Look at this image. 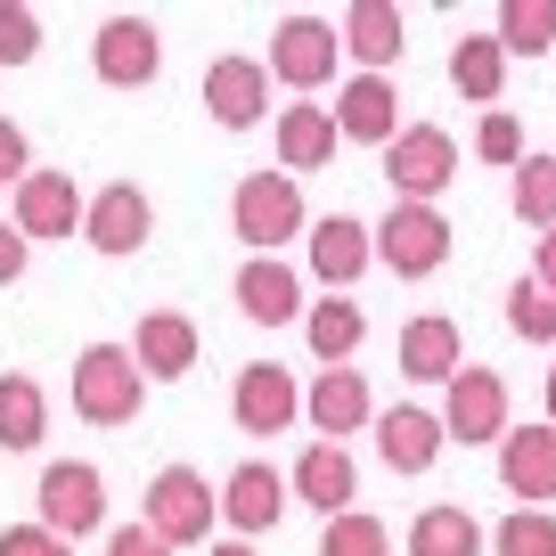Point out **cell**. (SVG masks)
Wrapping results in <instances>:
<instances>
[{
  "label": "cell",
  "instance_id": "cell-1",
  "mask_svg": "<svg viewBox=\"0 0 556 556\" xmlns=\"http://www.w3.org/2000/svg\"><path fill=\"white\" fill-rule=\"evenodd\" d=\"M384 180H393V205H434L458 180V139L442 123H401L384 139Z\"/></svg>",
  "mask_w": 556,
  "mask_h": 556
},
{
  "label": "cell",
  "instance_id": "cell-2",
  "mask_svg": "<svg viewBox=\"0 0 556 556\" xmlns=\"http://www.w3.org/2000/svg\"><path fill=\"white\" fill-rule=\"evenodd\" d=\"M139 401H148V377H139V361L123 344H90L83 361H74V417H90V426H131Z\"/></svg>",
  "mask_w": 556,
  "mask_h": 556
},
{
  "label": "cell",
  "instance_id": "cell-3",
  "mask_svg": "<svg viewBox=\"0 0 556 556\" xmlns=\"http://www.w3.org/2000/svg\"><path fill=\"white\" fill-rule=\"evenodd\" d=\"M229 222H238V245H254V262H278V245L303 229V189L287 173H245Z\"/></svg>",
  "mask_w": 556,
  "mask_h": 556
},
{
  "label": "cell",
  "instance_id": "cell-4",
  "mask_svg": "<svg viewBox=\"0 0 556 556\" xmlns=\"http://www.w3.org/2000/svg\"><path fill=\"white\" fill-rule=\"evenodd\" d=\"M368 245L393 278H434L451 262V222H442V205H393L368 229Z\"/></svg>",
  "mask_w": 556,
  "mask_h": 556
},
{
  "label": "cell",
  "instance_id": "cell-5",
  "mask_svg": "<svg viewBox=\"0 0 556 556\" xmlns=\"http://www.w3.org/2000/svg\"><path fill=\"white\" fill-rule=\"evenodd\" d=\"M222 516V500H213V483L197 467H164L156 483H148V532L164 540V548H197V540H205V523Z\"/></svg>",
  "mask_w": 556,
  "mask_h": 556
},
{
  "label": "cell",
  "instance_id": "cell-6",
  "mask_svg": "<svg viewBox=\"0 0 556 556\" xmlns=\"http://www.w3.org/2000/svg\"><path fill=\"white\" fill-rule=\"evenodd\" d=\"M34 500H41V532L66 540V548L83 532H99V516H106V483H99V467H83V458H58Z\"/></svg>",
  "mask_w": 556,
  "mask_h": 556
},
{
  "label": "cell",
  "instance_id": "cell-7",
  "mask_svg": "<svg viewBox=\"0 0 556 556\" xmlns=\"http://www.w3.org/2000/svg\"><path fill=\"white\" fill-rule=\"evenodd\" d=\"M507 434V377L500 368H458L442 401V442H500Z\"/></svg>",
  "mask_w": 556,
  "mask_h": 556
},
{
  "label": "cell",
  "instance_id": "cell-8",
  "mask_svg": "<svg viewBox=\"0 0 556 556\" xmlns=\"http://www.w3.org/2000/svg\"><path fill=\"white\" fill-rule=\"evenodd\" d=\"M205 115L222 123V131H254L262 115H270V66L262 58H213L205 66Z\"/></svg>",
  "mask_w": 556,
  "mask_h": 556
},
{
  "label": "cell",
  "instance_id": "cell-9",
  "mask_svg": "<svg viewBox=\"0 0 556 556\" xmlns=\"http://www.w3.org/2000/svg\"><path fill=\"white\" fill-rule=\"evenodd\" d=\"M148 229H156V205L139 197V180H106V189L83 205V238L99 245V254H139Z\"/></svg>",
  "mask_w": 556,
  "mask_h": 556
},
{
  "label": "cell",
  "instance_id": "cell-10",
  "mask_svg": "<svg viewBox=\"0 0 556 556\" xmlns=\"http://www.w3.org/2000/svg\"><path fill=\"white\" fill-rule=\"evenodd\" d=\"M295 417H303V393H295V377H287L278 361L238 368V426H245L254 442H278Z\"/></svg>",
  "mask_w": 556,
  "mask_h": 556
},
{
  "label": "cell",
  "instance_id": "cell-11",
  "mask_svg": "<svg viewBox=\"0 0 556 556\" xmlns=\"http://www.w3.org/2000/svg\"><path fill=\"white\" fill-rule=\"evenodd\" d=\"M90 66H99V83H115V90L156 83V66H164L156 25H148V17H106V25H99V50H90Z\"/></svg>",
  "mask_w": 556,
  "mask_h": 556
},
{
  "label": "cell",
  "instance_id": "cell-12",
  "mask_svg": "<svg viewBox=\"0 0 556 556\" xmlns=\"http://www.w3.org/2000/svg\"><path fill=\"white\" fill-rule=\"evenodd\" d=\"M500 483L516 491L523 507L556 500V426H507L500 434Z\"/></svg>",
  "mask_w": 556,
  "mask_h": 556
},
{
  "label": "cell",
  "instance_id": "cell-13",
  "mask_svg": "<svg viewBox=\"0 0 556 556\" xmlns=\"http://www.w3.org/2000/svg\"><path fill=\"white\" fill-rule=\"evenodd\" d=\"M336 50H344V41H336V25H319V17H287L278 25V41H270V74L287 90H319L336 74Z\"/></svg>",
  "mask_w": 556,
  "mask_h": 556
},
{
  "label": "cell",
  "instance_id": "cell-14",
  "mask_svg": "<svg viewBox=\"0 0 556 556\" xmlns=\"http://www.w3.org/2000/svg\"><path fill=\"white\" fill-rule=\"evenodd\" d=\"M74 222H83L74 173H25L17 180V213H9L17 238H74Z\"/></svg>",
  "mask_w": 556,
  "mask_h": 556
},
{
  "label": "cell",
  "instance_id": "cell-15",
  "mask_svg": "<svg viewBox=\"0 0 556 556\" xmlns=\"http://www.w3.org/2000/svg\"><path fill=\"white\" fill-rule=\"evenodd\" d=\"M393 131H401V90L384 83V74H352V83L336 90V139H368V148H384Z\"/></svg>",
  "mask_w": 556,
  "mask_h": 556
},
{
  "label": "cell",
  "instance_id": "cell-16",
  "mask_svg": "<svg viewBox=\"0 0 556 556\" xmlns=\"http://www.w3.org/2000/svg\"><path fill=\"white\" fill-rule=\"evenodd\" d=\"M303 417L319 426V442H344V434H361V426H377V409H368V377H352V368H328V377H312V393H303Z\"/></svg>",
  "mask_w": 556,
  "mask_h": 556
},
{
  "label": "cell",
  "instance_id": "cell-17",
  "mask_svg": "<svg viewBox=\"0 0 556 556\" xmlns=\"http://www.w3.org/2000/svg\"><path fill=\"white\" fill-rule=\"evenodd\" d=\"M123 352L139 361V377H189L197 368V319L189 312H148Z\"/></svg>",
  "mask_w": 556,
  "mask_h": 556
},
{
  "label": "cell",
  "instance_id": "cell-18",
  "mask_svg": "<svg viewBox=\"0 0 556 556\" xmlns=\"http://www.w3.org/2000/svg\"><path fill=\"white\" fill-rule=\"evenodd\" d=\"M377 262V245H368V222H352V213H328V222H312V270L328 278V295H344L352 278Z\"/></svg>",
  "mask_w": 556,
  "mask_h": 556
},
{
  "label": "cell",
  "instance_id": "cell-19",
  "mask_svg": "<svg viewBox=\"0 0 556 556\" xmlns=\"http://www.w3.org/2000/svg\"><path fill=\"white\" fill-rule=\"evenodd\" d=\"M377 451H384V467H393V475H426L442 458V417L401 401V409L377 417Z\"/></svg>",
  "mask_w": 556,
  "mask_h": 556
},
{
  "label": "cell",
  "instance_id": "cell-20",
  "mask_svg": "<svg viewBox=\"0 0 556 556\" xmlns=\"http://www.w3.org/2000/svg\"><path fill=\"white\" fill-rule=\"evenodd\" d=\"M213 500H222V516H229V523H238V532H245V540H254V532H270V523H278V516H287V483H278V475H270V467H262V458H245V467H238V475H229V483H222V491H213Z\"/></svg>",
  "mask_w": 556,
  "mask_h": 556
},
{
  "label": "cell",
  "instance_id": "cell-21",
  "mask_svg": "<svg viewBox=\"0 0 556 556\" xmlns=\"http://www.w3.org/2000/svg\"><path fill=\"white\" fill-rule=\"evenodd\" d=\"M458 319H442V312H426V319H409L401 328V377H417V384H451L458 377Z\"/></svg>",
  "mask_w": 556,
  "mask_h": 556
},
{
  "label": "cell",
  "instance_id": "cell-22",
  "mask_svg": "<svg viewBox=\"0 0 556 556\" xmlns=\"http://www.w3.org/2000/svg\"><path fill=\"white\" fill-rule=\"evenodd\" d=\"M238 312L254 328H278V319H303V278L287 262H245L238 270Z\"/></svg>",
  "mask_w": 556,
  "mask_h": 556
},
{
  "label": "cell",
  "instance_id": "cell-23",
  "mask_svg": "<svg viewBox=\"0 0 556 556\" xmlns=\"http://www.w3.org/2000/svg\"><path fill=\"white\" fill-rule=\"evenodd\" d=\"M278 164L287 173H319V164H336V115L312 99H295L287 115H278Z\"/></svg>",
  "mask_w": 556,
  "mask_h": 556
},
{
  "label": "cell",
  "instance_id": "cell-24",
  "mask_svg": "<svg viewBox=\"0 0 556 556\" xmlns=\"http://www.w3.org/2000/svg\"><path fill=\"white\" fill-rule=\"evenodd\" d=\"M295 491H303V507H328V516H344L352 491H361V475H352V451H344V442H312V451H303V467H295Z\"/></svg>",
  "mask_w": 556,
  "mask_h": 556
},
{
  "label": "cell",
  "instance_id": "cell-25",
  "mask_svg": "<svg viewBox=\"0 0 556 556\" xmlns=\"http://www.w3.org/2000/svg\"><path fill=\"white\" fill-rule=\"evenodd\" d=\"M303 336H312V352L328 368H352V352H361V336H368V312L352 295H328V303H312L303 312Z\"/></svg>",
  "mask_w": 556,
  "mask_h": 556
},
{
  "label": "cell",
  "instance_id": "cell-26",
  "mask_svg": "<svg viewBox=\"0 0 556 556\" xmlns=\"http://www.w3.org/2000/svg\"><path fill=\"white\" fill-rule=\"evenodd\" d=\"M344 50L361 58L368 74H384L401 58V9H384V0H352V17H344Z\"/></svg>",
  "mask_w": 556,
  "mask_h": 556
},
{
  "label": "cell",
  "instance_id": "cell-27",
  "mask_svg": "<svg viewBox=\"0 0 556 556\" xmlns=\"http://www.w3.org/2000/svg\"><path fill=\"white\" fill-rule=\"evenodd\" d=\"M409 556H483V523L467 507H426L409 523Z\"/></svg>",
  "mask_w": 556,
  "mask_h": 556
},
{
  "label": "cell",
  "instance_id": "cell-28",
  "mask_svg": "<svg viewBox=\"0 0 556 556\" xmlns=\"http://www.w3.org/2000/svg\"><path fill=\"white\" fill-rule=\"evenodd\" d=\"M50 426V401L34 377H0V451H34Z\"/></svg>",
  "mask_w": 556,
  "mask_h": 556
},
{
  "label": "cell",
  "instance_id": "cell-29",
  "mask_svg": "<svg viewBox=\"0 0 556 556\" xmlns=\"http://www.w3.org/2000/svg\"><path fill=\"white\" fill-rule=\"evenodd\" d=\"M491 41H500V58H540V50H556V9H548V0H507Z\"/></svg>",
  "mask_w": 556,
  "mask_h": 556
},
{
  "label": "cell",
  "instance_id": "cell-30",
  "mask_svg": "<svg viewBox=\"0 0 556 556\" xmlns=\"http://www.w3.org/2000/svg\"><path fill=\"white\" fill-rule=\"evenodd\" d=\"M500 83H507V58H500V41H491V34H467V41H458V50H451V90H467V99H500Z\"/></svg>",
  "mask_w": 556,
  "mask_h": 556
},
{
  "label": "cell",
  "instance_id": "cell-31",
  "mask_svg": "<svg viewBox=\"0 0 556 556\" xmlns=\"http://www.w3.org/2000/svg\"><path fill=\"white\" fill-rule=\"evenodd\" d=\"M516 222H540V229H556V156H523L516 164Z\"/></svg>",
  "mask_w": 556,
  "mask_h": 556
},
{
  "label": "cell",
  "instance_id": "cell-32",
  "mask_svg": "<svg viewBox=\"0 0 556 556\" xmlns=\"http://www.w3.org/2000/svg\"><path fill=\"white\" fill-rule=\"evenodd\" d=\"M491 556H556V516L548 507H516V516L491 532Z\"/></svg>",
  "mask_w": 556,
  "mask_h": 556
},
{
  "label": "cell",
  "instance_id": "cell-33",
  "mask_svg": "<svg viewBox=\"0 0 556 556\" xmlns=\"http://www.w3.org/2000/svg\"><path fill=\"white\" fill-rule=\"evenodd\" d=\"M507 328H516L523 344H556V295L532 287V278H516V287H507Z\"/></svg>",
  "mask_w": 556,
  "mask_h": 556
},
{
  "label": "cell",
  "instance_id": "cell-34",
  "mask_svg": "<svg viewBox=\"0 0 556 556\" xmlns=\"http://www.w3.org/2000/svg\"><path fill=\"white\" fill-rule=\"evenodd\" d=\"M393 540H384L377 516H361V507H344V516H328V532H319V556H384Z\"/></svg>",
  "mask_w": 556,
  "mask_h": 556
},
{
  "label": "cell",
  "instance_id": "cell-35",
  "mask_svg": "<svg viewBox=\"0 0 556 556\" xmlns=\"http://www.w3.org/2000/svg\"><path fill=\"white\" fill-rule=\"evenodd\" d=\"M41 58V17L34 9H0V66H34Z\"/></svg>",
  "mask_w": 556,
  "mask_h": 556
},
{
  "label": "cell",
  "instance_id": "cell-36",
  "mask_svg": "<svg viewBox=\"0 0 556 556\" xmlns=\"http://www.w3.org/2000/svg\"><path fill=\"white\" fill-rule=\"evenodd\" d=\"M475 156L516 173V164H523V123H516V115H483V131H475Z\"/></svg>",
  "mask_w": 556,
  "mask_h": 556
},
{
  "label": "cell",
  "instance_id": "cell-37",
  "mask_svg": "<svg viewBox=\"0 0 556 556\" xmlns=\"http://www.w3.org/2000/svg\"><path fill=\"white\" fill-rule=\"evenodd\" d=\"M0 556H74V548H66V540H50L41 523H9V532H0Z\"/></svg>",
  "mask_w": 556,
  "mask_h": 556
},
{
  "label": "cell",
  "instance_id": "cell-38",
  "mask_svg": "<svg viewBox=\"0 0 556 556\" xmlns=\"http://www.w3.org/2000/svg\"><path fill=\"white\" fill-rule=\"evenodd\" d=\"M25 173H34V156H25V131L0 115V189H17Z\"/></svg>",
  "mask_w": 556,
  "mask_h": 556
},
{
  "label": "cell",
  "instance_id": "cell-39",
  "mask_svg": "<svg viewBox=\"0 0 556 556\" xmlns=\"http://www.w3.org/2000/svg\"><path fill=\"white\" fill-rule=\"evenodd\" d=\"M106 556H173V548H164V540L148 532V523H123V532L106 540Z\"/></svg>",
  "mask_w": 556,
  "mask_h": 556
},
{
  "label": "cell",
  "instance_id": "cell-40",
  "mask_svg": "<svg viewBox=\"0 0 556 556\" xmlns=\"http://www.w3.org/2000/svg\"><path fill=\"white\" fill-rule=\"evenodd\" d=\"M9 278H25V238L0 222V287H9Z\"/></svg>",
  "mask_w": 556,
  "mask_h": 556
},
{
  "label": "cell",
  "instance_id": "cell-41",
  "mask_svg": "<svg viewBox=\"0 0 556 556\" xmlns=\"http://www.w3.org/2000/svg\"><path fill=\"white\" fill-rule=\"evenodd\" d=\"M532 287H548V295H556V229L540 238V278H532Z\"/></svg>",
  "mask_w": 556,
  "mask_h": 556
},
{
  "label": "cell",
  "instance_id": "cell-42",
  "mask_svg": "<svg viewBox=\"0 0 556 556\" xmlns=\"http://www.w3.org/2000/svg\"><path fill=\"white\" fill-rule=\"evenodd\" d=\"M213 556H254V548H245V540H222V548H213Z\"/></svg>",
  "mask_w": 556,
  "mask_h": 556
},
{
  "label": "cell",
  "instance_id": "cell-43",
  "mask_svg": "<svg viewBox=\"0 0 556 556\" xmlns=\"http://www.w3.org/2000/svg\"><path fill=\"white\" fill-rule=\"evenodd\" d=\"M540 426H556V368H548V417H540Z\"/></svg>",
  "mask_w": 556,
  "mask_h": 556
}]
</instances>
